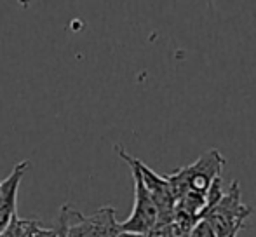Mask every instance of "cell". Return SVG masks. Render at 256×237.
Segmentation results:
<instances>
[{
	"label": "cell",
	"instance_id": "obj_3",
	"mask_svg": "<svg viewBox=\"0 0 256 237\" xmlns=\"http://www.w3.org/2000/svg\"><path fill=\"white\" fill-rule=\"evenodd\" d=\"M64 237H115L118 234V222L112 206H103L86 216L80 211L64 204L58 216Z\"/></svg>",
	"mask_w": 256,
	"mask_h": 237
},
{
	"label": "cell",
	"instance_id": "obj_5",
	"mask_svg": "<svg viewBox=\"0 0 256 237\" xmlns=\"http://www.w3.org/2000/svg\"><path fill=\"white\" fill-rule=\"evenodd\" d=\"M128 166L131 168L132 180H134V206H132V211L128 220L118 222V230L148 236V232L158 224L157 206H155L154 199L150 197L148 190L143 185L138 170L134 166H131V164H128Z\"/></svg>",
	"mask_w": 256,
	"mask_h": 237
},
{
	"label": "cell",
	"instance_id": "obj_6",
	"mask_svg": "<svg viewBox=\"0 0 256 237\" xmlns=\"http://www.w3.org/2000/svg\"><path fill=\"white\" fill-rule=\"evenodd\" d=\"M30 168V160H21L12 168L10 174L0 182V232L9 225L12 216H16V200L18 188L24 173Z\"/></svg>",
	"mask_w": 256,
	"mask_h": 237
},
{
	"label": "cell",
	"instance_id": "obj_11",
	"mask_svg": "<svg viewBox=\"0 0 256 237\" xmlns=\"http://www.w3.org/2000/svg\"><path fill=\"white\" fill-rule=\"evenodd\" d=\"M56 228H58V237H64V234H63V227H61L60 224H56Z\"/></svg>",
	"mask_w": 256,
	"mask_h": 237
},
{
	"label": "cell",
	"instance_id": "obj_12",
	"mask_svg": "<svg viewBox=\"0 0 256 237\" xmlns=\"http://www.w3.org/2000/svg\"><path fill=\"white\" fill-rule=\"evenodd\" d=\"M230 237H237V236H230Z\"/></svg>",
	"mask_w": 256,
	"mask_h": 237
},
{
	"label": "cell",
	"instance_id": "obj_9",
	"mask_svg": "<svg viewBox=\"0 0 256 237\" xmlns=\"http://www.w3.org/2000/svg\"><path fill=\"white\" fill-rule=\"evenodd\" d=\"M188 237H216V236H214V232H212V228L209 227L208 222H206V220H199L192 227V230H190Z\"/></svg>",
	"mask_w": 256,
	"mask_h": 237
},
{
	"label": "cell",
	"instance_id": "obj_4",
	"mask_svg": "<svg viewBox=\"0 0 256 237\" xmlns=\"http://www.w3.org/2000/svg\"><path fill=\"white\" fill-rule=\"evenodd\" d=\"M115 152L118 154L122 160L126 164H131L138 170L142 182L145 185V188L148 190L150 197L154 199L155 206L158 211V224H169L174 216V206H176V197L172 194V188L169 185L168 178L164 174H157L154 170H150L145 162H142L140 159L132 157L129 152H126L120 145H115Z\"/></svg>",
	"mask_w": 256,
	"mask_h": 237
},
{
	"label": "cell",
	"instance_id": "obj_1",
	"mask_svg": "<svg viewBox=\"0 0 256 237\" xmlns=\"http://www.w3.org/2000/svg\"><path fill=\"white\" fill-rule=\"evenodd\" d=\"M223 168H225V157L220 150L211 148L202 154L196 162L174 170L164 176L168 178L176 199L183 192H197L206 196L211 183L216 178H222Z\"/></svg>",
	"mask_w": 256,
	"mask_h": 237
},
{
	"label": "cell",
	"instance_id": "obj_7",
	"mask_svg": "<svg viewBox=\"0 0 256 237\" xmlns=\"http://www.w3.org/2000/svg\"><path fill=\"white\" fill-rule=\"evenodd\" d=\"M24 237H58L56 227H46L37 220H26V234Z\"/></svg>",
	"mask_w": 256,
	"mask_h": 237
},
{
	"label": "cell",
	"instance_id": "obj_8",
	"mask_svg": "<svg viewBox=\"0 0 256 237\" xmlns=\"http://www.w3.org/2000/svg\"><path fill=\"white\" fill-rule=\"evenodd\" d=\"M24 234H26V220L16 214L9 222V225L0 232V237H24Z\"/></svg>",
	"mask_w": 256,
	"mask_h": 237
},
{
	"label": "cell",
	"instance_id": "obj_10",
	"mask_svg": "<svg viewBox=\"0 0 256 237\" xmlns=\"http://www.w3.org/2000/svg\"><path fill=\"white\" fill-rule=\"evenodd\" d=\"M115 237H146V236H143V234H136V232H124V230H120Z\"/></svg>",
	"mask_w": 256,
	"mask_h": 237
},
{
	"label": "cell",
	"instance_id": "obj_2",
	"mask_svg": "<svg viewBox=\"0 0 256 237\" xmlns=\"http://www.w3.org/2000/svg\"><path fill=\"white\" fill-rule=\"evenodd\" d=\"M251 206L242 200L240 183L234 180L228 190L223 192L222 199L204 214L202 220L208 222L216 237H230L237 236L246 227V220L251 216Z\"/></svg>",
	"mask_w": 256,
	"mask_h": 237
}]
</instances>
